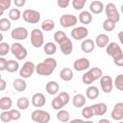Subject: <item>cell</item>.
Masks as SVG:
<instances>
[{"label":"cell","instance_id":"6da1fadb","mask_svg":"<svg viewBox=\"0 0 123 123\" xmlns=\"http://www.w3.org/2000/svg\"><path fill=\"white\" fill-rule=\"evenodd\" d=\"M57 67V61L53 58H47L42 62L36 65L35 71L41 76H49L53 73L54 69Z\"/></svg>","mask_w":123,"mask_h":123},{"label":"cell","instance_id":"7a4b0ae2","mask_svg":"<svg viewBox=\"0 0 123 123\" xmlns=\"http://www.w3.org/2000/svg\"><path fill=\"white\" fill-rule=\"evenodd\" d=\"M103 76V72L99 67H92L82 76V82L86 85H90Z\"/></svg>","mask_w":123,"mask_h":123},{"label":"cell","instance_id":"3957f363","mask_svg":"<svg viewBox=\"0 0 123 123\" xmlns=\"http://www.w3.org/2000/svg\"><path fill=\"white\" fill-rule=\"evenodd\" d=\"M11 52L18 61L24 60L27 57V54H28L27 49L21 43H19V42H14V43L12 44Z\"/></svg>","mask_w":123,"mask_h":123},{"label":"cell","instance_id":"277c9868","mask_svg":"<svg viewBox=\"0 0 123 123\" xmlns=\"http://www.w3.org/2000/svg\"><path fill=\"white\" fill-rule=\"evenodd\" d=\"M31 118L37 123H48L51 119V115L48 111L43 110H36L32 112Z\"/></svg>","mask_w":123,"mask_h":123},{"label":"cell","instance_id":"5b68a950","mask_svg":"<svg viewBox=\"0 0 123 123\" xmlns=\"http://www.w3.org/2000/svg\"><path fill=\"white\" fill-rule=\"evenodd\" d=\"M25 22L31 23V24H37L40 20V13L36 10L27 9L23 12V14L21 15Z\"/></svg>","mask_w":123,"mask_h":123},{"label":"cell","instance_id":"8992f818","mask_svg":"<svg viewBox=\"0 0 123 123\" xmlns=\"http://www.w3.org/2000/svg\"><path fill=\"white\" fill-rule=\"evenodd\" d=\"M31 43L35 48H39L44 43V37L43 33L40 29H34L31 32Z\"/></svg>","mask_w":123,"mask_h":123},{"label":"cell","instance_id":"52a82bcc","mask_svg":"<svg viewBox=\"0 0 123 123\" xmlns=\"http://www.w3.org/2000/svg\"><path fill=\"white\" fill-rule=\"evenodd\" d=\"M105 9V12H106V15H107V18L113 21L114 23L118 22L120 20V14L115 7V5L113 3H109L107 4L106 8Z\"/></svg>","mask_w":123,"mask_h":123},{"label":"cell","instance_id":"ba28073f","mask_svg":"<svg viewBox=\"0 0 123 123\" xmlns=\"http://www.w3.org/2000/svg\"><path fill=\"white\" fill-rule=\"evenodd\" d=\"M35 67H36V65L34 64V62H26L21 66V68L19 69V75H20V77H22L23 79L30 78L34 74V72H35Z\"/></svg>","mask_w":123,"mask_h":123},{"label":"cell","instance_id":"9c48e42d","mask_svg":"<svg viewBox=\"0 0 123 123\" xmlns=\"http://www.w3.org/2000/svg\"><path fill=\"white\" fill-rule=\"evenodd\" d=\"M87 36H88V30L85 26L75 27L71 31V37L75 40H82V39L86 38Z\"/></svg>","mask_w":123,"mask_h":123},{"label":"cell","instance_id":"30bf717a","mask_svg":"<svg viewBox=\"0 0 123 123\" xmlns=\"http://www.w3.org/2000/svg\"><path fill=\"white\" fill-rule=\"evenodd\" d=\"M100 86H101L102 90H103L105 93H110V92H111V90H112V88H113V82H112L111 77L109 76V75L102 76V77L100 78Z\"/></svg>","mask_w":123,"mask_h":123},{"label":"cell","instance_id":"8fae6325","mask_svg":"<svg viewBox=\"0 0 123 123\" xmlns=\"http://www.w3.org/2000/svg\"><path fill=\"white\" fill-rule=\"evenodd\" d=\"M77 23V17L74 14H63L60 17V24L63 28L75 26Z\"/></svg>","mask_w":123,"mask_h":123},{"label":"cell","instance_id":"7c38bea8","mask_svg":"<svg viewBox=\"0 0 123 123\" xmlns=\"http://www.w3.org/2000/svg\"><path fill=\"white\" fill-rule=\"evenodd\" d=\"M28 30L25 27H16L11 33V37L16 40H24L28 37Z\"/></svg>","mask_w":123,"mask_h":123},{"label":"cell","instance_id":"4fadbf2b","mask_svg":"<svg viewBox=\"0 0 123 123\" xmlns=\"http://www.w3.org/2000/svg\"><path fill=\"white\" fill-rule=\"evenodd\" d=\"M106 52L107 54L111 57L112 59L115 58L118 55L123 54V51L121 49V47L119 46V44H117L116 42H110L107 46H106Z\"/></svg>","mask_w":123,"mask_h":123},{"label":"cell","instance_id":"5bb4252c","mask_svg":"<svg viewBox=\"0 0 123 123\" xmlns=\"http://www.w3.org/2000/svg\"><path fill=\"white\" fill-rule=\"evenodd\" d=\"M90 66V62L86 58H80L76 60L73 63V67L76 71H84L88 69Z\"/></svg>","mask_w":123,"mask_h":123},{"label":"cell","instance_id":"9a60e30c","mask_svg":"<svg viewBox=\"0 0 123 123\" xmlns=\"http://www.w3.org/2000/svg\"><path fill=\"white\" fill-rule=\"evenodd\" d=\"M111 116L113 120H116V121H121L123 119V103L122 102H118L115 104V106L111 111Z\"/></svg>","mask_w":123,"mask_h":123},{"label":"cell","instance_id":"2e32d148","mask_svg":"<svg viewBox=\"0 0 123 123\" xmlns=\"http://www.w3.org/2000/svg\"><path fill=\"white\" fill-rule=\"evenodd\" d=\"M45 103H46V99H45L44 94H42L40 92H37V93H35L33 95L32 104L36 108H41V107H43L45 105Z\"/></svg>","mask_w":123,"mask_h":123},{"label":"cell","instance_id":"e0dca14e","mask_svg":"<svg viewBox=\"0 0 123 123\" xmlns=\"http://www.w3.org/2000/svg\"><path fill=\"white\" fill-rule=\"evenodd\" d=\"M59 45H60L62 53L64 54V55H70L73 51V43L68 37Z\"/></svg>","mask_w":123,"mask_h":123},{"label":"cell","instance_id":"ac0fdd59","mask_svg":"<svg viewBox=\"0 0 123 123\" xmlns=\"http://www.w3.org/2000/svg\"><path fill=\"white\" fill-rule=\"evenodd\" d=\"M95 48V43L92 39L86 38L82 41L81 43V49L84 53H91Z\"/></svg>","mask_w":123,"mask_h":123},{"label":"cell","instance_id":"d6986e66","mask_svg":"<svg viewBox=\"0 0 123 123\" xmlns=\"http://www.w3.org/2000/svg\"><path fill=\"white\" fill-rule=\"evenodd\" d=\"M94 43L99 48H104L110 43V37L106 34H100V35H98L96 37V39H95Z\"/></svg>","mask_w":123,"mask_h":123},{"label":"cell","instance_id":"ffe728a7","mask_svg":"<svg viewBox=\"0 0 123 123\" xmlns=\"http://www.w3.org/2000/svg\"><path fill=\"white\" fill-rule=\"evenodd\" d=\"M45 89H46L48 94L55 95V94H57L59 92L60 86L56 81H49L45 86Z\"/></svg>","mask_w":123,"mask_h":123},{"label":"cell","instance_id":"44dd1931","mask_svg":"<svg viewBox=\"0 0 123 123\" xmlns=\"http://www.w3.org/2000/svg\"><path fill=\"white\" fill-rule=\"evenodd\" d=\"M103 10H104V4L101 1H92L89 5V11L94 14L101 13Z\"/></svg>","mask_w":123,"mask_h":123},{"label":"cell","instance_id":"7402d4cb","mask_svg":"<svg viewBox=\"0 0 123 123\" xmlns=\"http://www.w3.org/2000/svg\"><path fill=\"white\" fill-rule=\"evenodd\" d=\"M92 109H93V112L94 115H104L107 112L108 107L105 103H97L92 105Z\"/></svg>","mask_w":123,"mask_h":123},{"label":"cell","instance_id":"603a6c76","mask_svg":"<svg viewBox=\"0 0 123 123\" xmlns=\"http://www.w3.org/2000/svg\"><path fill=\"white\" fill-rule=\"evenodd\" d=\"M79 21L84 24V25H87L92 21V14L90 12L88 11H83L80 14H79Z\"/></svg>","mask_w":123,"mask_h":123},{"label":"cell","instance_id":"cb8c5ba5","mask_svg":"<svg viewBox=\"0 0 123 123\" xmlns=\"http://www.w3.org/2000/svg\"><path fill=\"white\" fill-rule=\"evenodd\" d=\"M12 106V101L11 97L9 96H3L0 98V110L4 111H10Z\"/></svg>","mask_w":123,"mask_h":123},{"label":"cell","instance_id":"d4e9b609","mask_svg":"<svg viewBox=\"0 0 123 123\" xmlns=\"http://www.w3.org/2000/svg\"><path fill=\"white\" fill-rule=\"evenodd\" d=\"M72 104L75 108H82L85 106L86 104V97L85 95L81 94V93H78V94H75L73 99H72Z\"/></svg>","mask_w":123,"mask_h":123},{"label":"cell","instance_id":"484cf974","mask_svg":"<svg viewBox=\"0 0 123 123\" xmlns=\"http://www.w3.org/2000/svg\"><path fill=\"white\" fill-rule=\"evenodd\" d=\"M12 87L15 90H17L19 92H22V91H24L27 88V84H26V82L23 79L17 78V79H15L12 82Z\"/></svg>","mask_w":123,"mask_h":123},{"label":"cell","instance_id":"4316f807","mask_svg":"<svg viewBox=\"0 0 123 123\" xmlns=\"http://www.w3.org/2000/svg\"><path fill=\"white\" fill-rule=\"evenodd\" d=\"M86 97H87L88 99H90V100L96 99V98L99 96V89H98V87L95 86H88V87L86 88Z\"/></svg>","mask_w":123,"mask_h":123},{"label":"cell","instance_id":"83f0119b","mask_svg":"<svg viewBox=\"0 0 123 123\" xmlns=\"http://www.w3.org/2000/svg\"><path fill=\"white\" fill-rule=\"evenodd\" d=\"M60 77H61L62 80H63L65 82L71 81L73 79V71L68 67H64L60 72Z\"/></svg>","mask_w":123,"mask_h":123},{"label":"cell","instance_id":"f1b7e54d","mask_svg":"<svg viewBox=\"0 0 123 123\" xmlns=\"http://www.w3.org/2000/svg\"><path fill=\"white\" fill-rule=\"evenodd\" d=\"M19 69V63L18 62L14 61V60H10L7 62V65H6V70L10 73H13L16 72Z\"/></svg>","mask_w":123,"mask_h":123},{"label":"cell","instance_id":"f546056e","mask_svg":"<svg viewBox=\"0 0 123 123\" xmlns=\"http://www.w3.org/2000/svg\"><path fill=\"white\" fill-rule=\"evenodd\" d=\"M57 118L60 122H62V123H67L70 119V114L67 111L65 110H60L57 113Z\"/></svg>","mask_w":123,"mask_h":123},{"label":"cell","instance_id":"4dcf8cb0","mask_svg":"<svg viewBox=\"0 0 123 123\" xmlns=\"http://www.w3.org/2000/svg\"><path fill=\"white\" fill-rule=\"evenodd\" d=\"M16 106L19 110H22V111L27 110L30 106V101L27 97H20L16 102Z\"/></svg>","mask_w":123,"mask_h":123},{"label":"cell","instance_id":"1f68e13d","mask_svg":"<svg viewBox=\"0 0 123 123\" xmlns=\"http://www.w3.org/2000/svg\"><path fill=\"white\" fill-rule=\"evenodd\" d=\"M43 50H44L45 54L51 56V55H53V54L56 53V51H57V45L54 42H47V43L44 44Z\"/></svg>","mask_w":123,"mask_h":123},{"label":"cell","instance_id":"d6a6232c","mask_svg":"<svg viewBox=\"0 0 123 123\" xmlns=\"http://www.w3.org/2000/svg\"><path fill=\"white\" fill-rule=\"evenodd\" d=\"M21 17V12L19 9L17 8H13L11 9L9 12V19L12 20V21H16Z\"/></svg>","mask_w":123,"mask_h":123},{"label":"cell","instance_id":"836d02e7","mask_svg":"<svg viewBox=\"0 0 123 123\" xmlns=\"http://www.w3.org/2000/svg\"><path fill=\"white\" fill-rule=\"evenodd\" d=\"M54 28H55V22H54L52 19H50V18L45 19V20L41 23V29H42L43 31L50 32V31H52Z\"/></svg>","mask_w":123,"mask_h":123},{"label":"cell","instance_id":"e575fe53","mask_svg":"<svg viewBox=\"0 0 123 123\" xmlns=\"http://www.w3.org/2000/svg\"><path fill=\"white\" fill-rule=\"evenodd\" d=\"M11 26H12V22L10 19H8L6 17L0 18V31H2V32L9 31L11 29Z\"/></svg>","mask_w":123,"mask_h":123},{"label":"cell","instance_id":"d590c367","mask_svg":"<svg viewBox=\"0 0 123 123\" xmlns=\"http://www.w3.org/2000/svg\"><path fill=\"white\" fill-rule=\"evenodd\" d=\"M67 38V36L66 34L63 32V31H57L55 34H54V40L58 43V44H61L62 41H64L65 39Z\"/></svg>","mask_w":123,"mask_h":123},{"label":"cell","instance_id":"8d00e7d4","mask_svg":"<svg viewBox=\"0 0 123 123\" xmlns=\"http://www.w3.org/2000/svg\"><path fill=\"white\" fill-rule=\"evenodd\" d=\"M82 115L83 117L86 118V119H90L94 116V112H93V109H92V106H87V107H85L83 108L82 110Z\"/></svg>","mask_w":123,"mask_h":123},{"label":"cell","instance_id":"74e56055","mask_svg":"<svg viewBox=\"0 0 123 123\" xmlns=\"http://www.w3.org/2000/svg\"><path fill=\"white\" fill-rule=\"evenodd\" d=\"M115 28V23L110 19H105V21L103 22V29L107 32H111L113 31V29Z\"/></svg>","mask_w":123,"mask_h":123},{"label":"cell","instance_id":"f35d334b","mask_svg":"<svg viewBox=\"0 0 123 123\" xmlns=\"http://www.w3.org/2000/svg\"><path fill=\"white\" fill-rule=\"evenodd\" d=\"M51 105H52V108H53L54 110H57V111H60V110H62V108H63V107H64V105H63L62 101L58 96H57V97H55V98L52 100Z\"/></svg>","mask_w":123,"mask_h":123},{"label":"cell","instance_id":"ab89813d","mask_svg":"<svg viewBox=\"0 0 123 123\" xmlns=\"http://www.w3.org/2000/svg\"><path fill=\"white\" fill-rule=\"evenodd\" d=\"M11 50V46L7 42H0V57L6 56Z\"/></svg>","mask_w":123,"mask_h":123},{"label":"cell","instance_id":"60d3db41","mask_svg":"<svg viewBox=\"0 0 123 123\" xmlns=\"http://www.w3.org/2000/svg\"><path fill=\"white\" fill-rule=\"evenodd\" d=\"M114 85L118 90H120V91L123 90V74L117 75V77L115 78V81H114Z\"/></svg>","mask_w":123,"mask_h":123},{"label":"cell","instance_id":"b9f144b4","mask_svg":"<svg viewBox=\"0 0 123 123\" xmlns=\"http://www.w3.org/2000/svg\"><path fill=\"white\" fill-rule=\"evenodd\" d=\"M86 3V0H73L72 1V6L75 10L79 11V10H82L85 5Z\"/></svg>","mask_w":123,"mask_h":123},{"label":"cell","instance_id":"7bdbcfd3","mask_svg":"<svg viewBox=\"0 0 123 123\" xmlns=\"http://www.w3.org/2000/svg\"><path fill=\"white\" fill-rule=\"evenodd\" d=\"M0 120L4 123H8L10 121H12V116L10 113V111H4L1 114H0Z\"/></svg>","mask_w":123,"mask_h":123},{"label":"cell","instance_id":"ee69618b","mask_svg":"<svg viewBox=\"0 0 123 123\" xmlns=\"http://www.w3.org/2000/svg\"><path fill=\"white\" fill-rule=\"evenodd\" d=\"M58 97L62 101V103H63L64 106L69 102V99H70L69 94H68L67 92H65V91H62V92H60L59 95H58Z\"/></svg>","mask_w":123,"mask_h":123},{"label":"cell","instance_id":"f6af8a7d","mask_svg":"<svg viewBox=\"0 0 123 123\" xmlns=\"http://www.w3.org/2000/svg\"><path fill=\"white\" fill-rule=\"evenodd\" d=\"M10 113H11V116H12V120L16 121V120L20 119V117H21V113H20V111L18 110L11 109L10 110Z\"/></svg>","mask_w":123,"mask_h":123},{"label":"cell","instance_id":"bcb514c9","mask_svg":"<svg viewBox=\"0 0 123 123\" xmlns=\"http://www.w3.org/2000/svg\"><path fill=\"white\" fill-rule=\"evenodd\" d=\"M113 62L117 66H123V54L118 55L115 58H113Z\"/></svg>","mask_w":123,"mask_h":123},{"label":"cell","instance_id":"7dc6e473","mask_svg":"<svg viewBox=\"0 0 123 123\" xmlns=\"http://www.w3.org/2000/svg\"><path fill=\"white\" fill-rule=\"evenodd\" d=\"M11 4H12L11 0H0V6L2 7V9L4 11L7 10V9H9L10 6H11Z\"/></svg>","mask_w":123,"mask_h":123},{"label":"cell","instance_id":"c3c4849f","mask_svg":"<svg viewBox=\"0 0 123 123\" xmlns=\"http://www.w3.org/2000/svg\"><path fill=\"white\" fill-rule=\"evenodd\" d=\"M57 4L60 8L62 9H65L67 8V6L69 5V0H58L57 1Z\"/></svg>","mask_w":123,"mask_h":123},{"label":"cell","instance_id":"681fc988","mask_svg":"<svg viewBox=\"0 0 123 123\" xmlns=\"http://www.w3.org/2000/svg\"><path fill=\"white\" fill-rule=\"evenodd\" d=\"M7 60L4 57H0V71L6 70V65H7Z\"/></svg>","mask_w":123,"mask_h":123},{"label":"cell","instance_id":"f907efd6","mask_svg":"<svg viewBox=\"0 0 123 123\" xmlns=\"http://www.w3.org/2000/svg\"><path fill=\"white\" fill-rule=\"evenodd\" d=\"M13 3H14V5H15L16 7L20 8V7H23V6L25 5L26 1H25V0H14Z\"/></svg>","mask_w":123,"mask_h":123},{"label":"cell","instance_id":"816d5d0a","mask_svg":"<svg viewBox=\"0 0 123 123\" xmlns=\"http://www.w3.org/2000/svg\"><path fill=\"white\" fill-rule=\"evenodd\" d=\"M7 87V82L3 79H0V91L5 90Z\"/></svg>","mask_w":123,"mask_h":123},{"label":"cell","instance_id":"f5cc1de1","mask_svg":"<svg viewBox=\"0 0 123 123\" xmlns=\"http://www.w3.org/2000/svg\"><path fill=\"white\" fill-rule=\"evenodd\" d=\"M83 121L84 120H82V119H73L71 121H68L67 123H83Z\"/></svg>","mask_w":123,"mask_h":123},{"label":"cell","instance_id":"db71d44e","mask_svg":"<svg viewBox=\"0 0 123 123\" xmlns=\"http://www.w3.org/2000/svg\"><path fill=\"white\" fill-rule=\"evenodd\" d=\"M98 123H111V121L108 120V119H106V118H102V119H100L98 121Z\"/></svg>","mask_w":123,"mask_h":123},{"label":"cell","instance_id":"11a10c76","mask_svg":"<svg viewBox=\"0 0 123 123\" xmlns=\"http://www.w3.org/2000/svg\"><path fill=\"white\" fill-rule=\"evenodd\" d=\"M122 35H123V32H120V33L118 34V38H119V41H120L121 43H123V37H122Z\"/></svg>","mask_w":123,"mask_h":123},{"label":"cell","instance_id":"9f6ffc18","mask_svg":"<svg viewBox=\"0 0 123 123\" xmlns=\"http://www.w3.org/2000/svg\"><path fill=\"white\" fill-rule=\"evenodd\" d=\"M3 13H4V10H3V9H2V7L0 6V16H1V15H3Z\"/></svg>","mask_w":123,"mask_h":123},{"label":"cell","instance_id":"6f0895ef","mask_svg":"<svg viewBox=\"0 0 123 123\" xmlns=\"http://www.w3.org/2000/svg\"><path fill=\"white\" fill-rule=\"evenodd\" d=\"M3 37H3V35H2V33L0 32V42H2V40H3Z\"/></svg>","mask_w":123,"mask_h":123},{"label":"cell","instance_id":"680465c9","mask_svg":"<svg viewBox=\"0 0 123 123\" xmlns=\"http://www.w3.org/2000/svg\"><path fill=\"white\" fill-rule=\"evenodd\" d=\"M83 123H93V122L90 120H86V121H83Z\"/></svg>","mask_w":123,"mask_h":123},{"label":"cell","instance_id":"91938a15","mask_svg":"<svg viewBox=\"0 0 123 123\" xmlns=\"http://www.w3.org/2000/svg\"><path fill=\"white\" fill-rule=\"evenodd\" d=\"M118 123H123V122H122V121H119V122H118Z\"/></svg>","mask_w":123,"mask_h":123},{"label":"cell","instance_id":"94428289","mask_svg":"<svg viewBox=\"0 0 123 123\" xmlns=\"http://www.w3.org/2000/svg\"><path fill=\"white\" fill-rule=\"evenodd\" d=\"M0 79H2V78H1V74H0Z\"/></svg>","mask_w":123,"mask_h":123}]
</instances>
